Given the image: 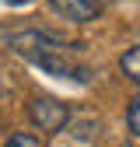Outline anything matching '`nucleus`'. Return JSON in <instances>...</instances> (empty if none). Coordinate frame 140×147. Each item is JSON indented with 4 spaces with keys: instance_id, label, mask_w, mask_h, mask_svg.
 <instances>
[{
    "instance_id": "1",
    "label": "nucleus",
    "mask_w": 140,
    "mask_h": 147,
    "mask_svg": "<svg viewBox=\"0 0 140 147\" xmlns=\"http://www.w3.org/2000/svg\"><path fill=\"white\" fill-rule=\"evenodd\" d=\"M11 49L21 53V56H28V60H35V56H46V53H67V49H77V42L63 39V35H52V32L32 28V32H18V35H11Z\"/></svg>"
},
{
    "instance_id": "2",
    "label": "nucleus",
    "mask_w": 140,
    "mask_h": 147,
    "mask_svg": "<svg viewBox=\"0 0 140 147\" xmlns=\"http://www.w3.org/2000/svg\"><path fill=\"white\" fill-rule=\"evenodd\" d=\"M28 119L35 130H42V133H56L67 126L70 119V109L60 102V98H52V95H39V98H32L28 102Z\"/></svg>"
},
{
    "instance_id": "3",
    "label": "nucleus",
    "mask_w": 140,
    "mask_h": 147,
    "mask_svg": "<svg viewBox=\"0 0 140 147\" xmlns=\"http://www.w3.org/2000/svg\"><path fill=\"white\" fill-rule=\"evenodd\" d=\"M35 67H42L52 77H67V81H77V84H91V70L84 63H74L67 53H46V56H35Z\"/></svg>"
},
{
    "instance_id": "4",
    "label": "nucleus",
    "mask_w": 140,
    "mask_h": 147,
    "mask_svg": "<svg viewBox=\"0 0 140 147\" xmlns=\"http://www.w3.org/2000/svg\"><path fill=\"white\" fill-rule=\"evenodd\" d=\"M49 7H52V14H60L63 21H74V25L98 18V0H49Z\"/></svg>"
},
{
    "instance_id": "5",
    "label": "nucleus",
    "mask_w": 140,
    "mask_h": 147,
    "mask_svg": "<svg viewBox=\"0 0 140 147\" xmlns=\"http://www.w3.org/2000/svg\"><path fill=\"white\" fill-rule=\"evenodd\" d=\"M67 133L74 137V140H84V144H91V140H98V137H102V123H98V119H91V116H88V119H74Z\"/></svg>"
},
{
    "instance_id": "6",
    "label": "nucleus",
    "mask_w": 140,
    "mask_h": 147,
    "mask_svg": "<svg viewBox=\"0 0 140 147\" xmlns=\"http://www.w3.org/2000/svg\"><path fill=\"white\" fill-rule=\"evenodd\" d=\"M119 70H122V77H126V81H133V84L140 88V46L126 49V53L119 56Z\"/></svg>"
},
{
    "instance_id": "7",
    "label": "nucleus",
    "mask_w": 140,
    "mask_h": 147,
    "mask_svg": "<svg viewBox=\"0 0 140 147\" xmlns=\"http://www.w3.org/2000/svg\"><path fill=\"white\" fill-rule=\"evenodd\" d=\"M126 126H130L133 137H140V91L133 95V102H130V109H126Z\"/></svg>"
},
{
    "instance_id": "8",
    "label": "nucleus",
    "mask_w": 140,
    "mask_h": 147,
    "mask_svg": "<svg viewBox=\"0 0 140 147\" xmlns=\"http://www.w3.org/2000/svg\"><path fill=\"white\" fill-rule=\"evenodd\" d=\"M4 147H42V144H39V137H35V133H14Z\"/></svg>"
}]
</instances>
